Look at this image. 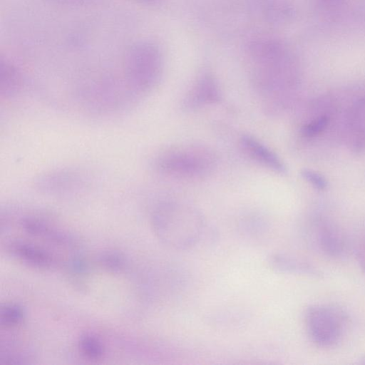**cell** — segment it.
I'll return each instance as SVG.
<instances>
[{
	"instance_id": "cell-1",
	"label": "cell",
	"mask_w": 365,
	"mask_h": 365,
	"mask_svg": "<svg viewBox=\"0 0 365 365\" xmlns=\"http://www.w3.org/2000/svg\"><path fill=\"white\" fill-rule=\"evenodd\" d=\"M153 220L158 238L175 250L194 247L205 230V221L197 210L175 202L160 205L155 210Z\"/></svg>"
},
{
	"instance_id": "cell-2",
	"label": "cell",
	"mask_w": 365,
	"mask_h": 365,
	"mask_svg": "<svg viewBox=\"0 0 365 365\" xmlns=\"http://www.w3.org/2000/svg\"><path fill=\"white\" fill-rule=\"evenodd\" d=\"M163 65L159 48L148 41L133 43L124 56V73L128 83L141 92L153 88L158 82Z\"/></svg>"
},
{
	"instance_id": "cell-3",
	"label": "cell",
	"mask_w": 365,
	"mask_h": 365,
	"mask_svg": "<svg viewBox=\"0 0 365 365\" xmlns=\"http://www.w3.org/2000/svg\"><path fill=\"white\" fill-rule=\"evenodd\" d=\"M305 326L310 339L316 345L331 347L342 338L349 322L347 312L333 304H314L305 312Z\"/></svg>"
},
{
	"instance_id": "cell-4",
	"label": "cell",
	"mask_w": 365,
	"mask_h": 365,
	"mask_svg": "<svg viewBox=\"0 0 365 365\" xmlns=\"http://www.w3.org/2000/svg\"><path fill=\"white\" fill-rule=\"evenodd\" d=\"M213 153L200 146L175 148L160 155L156 167L162 173L182 178H198L208 174L215 167Z\"/></svg>"
},
{
	"instance_id": "cell-5",
	"label": "cell",
	"mask_w": 365,
	"mask_h": 365,
	"mask_svg": "<svg viewBox=\"0 0 365 365\" xmlns=\"http://www.w3.org/2000/svg\"><path fill=\"white\" fill-rule=\"evenodd\" d=\"M312 241L319 251L329 257H341L346 250V241L341 232L334 225L319 222L309 231Z\"/></svg>"
},
{
	"instance_id": "cell-6",
	"label": "cell",
	"mask_w": 365,
	"mask_h": 365,
	"mask_svg": "<svg viewBox=\"0 0 365 365\" xmlns=\"http://www.w3.org/2000/svg\"><path fill=\"white\" fill-rule=\"evenodd\" d=\"M218 85L210 74H204L192 87L184 100V106L195 109L214 103L220 99Z\"/></svg>"
},
{
	"instance_id": "cell-7",
	"label": "cell",
	"mask_w": 365,
	"mask_h": 365,
	"mask_svg": "<svg viewBox=\"0 0 365 365\" xmlns=\"http://www.w3.org/2000/svg\"><path fill=\"white\" fill-rule=\"evenodd\" d=\"M240 143L243 150L255 161L279 173L285 171V167L278 156L255 138L244 135Z\"/></svg>"
},
{
	"instance_id": "cell-8",
	"label": "cell",
	"mask_w": 365,
	"mask_h": 365,
	"mask_svg": "<svg viewBox=\"0 0 365 365\" xmlns=\"http://www.w3.org/2000/svg\"><path fill=\"white\" fill-rule=\"evenodd\" d=\"M270 267L280 272L322 278L323 272L314 265L288 255L274 253L269 257Z\"/></svg>"
},
{
	"instance_id": "cell-9",
	"label": "cell",
	"mask_w": 365,
	"mask_h": 365,
	"mask_svg": "<svg viewBox=\"0 0 365 365\" xmlns=\"http://www.w3.org/2000/svg\"><path fill=\"white\" fill-rule=\"evenodd\" d=\"M11 255L24 262L38 268H50L53 260L46 251L21 241L11 242L8 246Z\"/></svg>"
},
{
	"instance_id": "cell-10",
	"label": "cell",
	"mask_w": 365,
	"mask_h": 365,
	"mask_svg": "<svg viewBox=\"0 0 365 365\" xmlns=\"http://www.w3.org/2000/svg\"><path fill=\"white\" fill-rule=\"evenodd\" d=\"M20 76L16 68L8 61H1V93L6 96L17 92L20 86Z\"/></svg>"
},
{
	"instance_id": "cell-11",
	"label": "cell",
	"mask_w": 365,
	"mask_h": 365,
	"mask_svg": "<svg viewBox=\"0 0 365 365\" xmlns=\"http://www.w3.org/2000/svg\"><path fill=\"white\" fill-rule=\"evenodd\" d=\"M79 180H81L80 178L74 173H56L53 175L50 174L41 179V187L50 189L55 188L56 190L63 188V190H65L66 188H71L73 185L76 187Z\"/></svg>"
},
{
	"instance_id": "cell-12",
	"label": "cell",
	"mask_w": 365,
	"mask_h": 365,
	"mask_svg": "<svg viewBox=\"0 0 365 365\" xmlns=\"http://www.w3.org/2000/svg\"><path fill=\"white\" fill-rule=\"evenodd\" d=\"M80 352L89 359H99L104 354V348L101 341L95 336L85 335L78 343Z\"/></svg>"
},
{
	"instance_id": "cell-13",
	"label": "cell",
	"mask_w": 365,
	"mask_h": 365,
	"mask_svg": "<svg viewBox=\"0 0 365 365\" xmlns=\"http://www.w3.org/2000/svg\"><path fill=\"white\" fill-rule=\"evenodd\" d=\"M24 311L16 304H7L1 309V324L6 327L16 326L24 318Z\"/></svg>"
},
{
	"instance_id": "cell-14",
	"label": "cell",
	"mask_w": 365,
	"mask_h": 365,
	"mask_svg": "<svg viewBox=\"0 0 365 365\" xmlns=\"http://www.w3.org/2000/svg\"><path fill=\"white\" fill-rule=\"evenodd\" d=\"M327 123V117H321L304 125L302 128V133L306 136H313L323 130Z\"/></svg>"
},
{
	"instance_id": "cell-15",
	"label": "cell",
	"mask_w": 365,
	"mask_h": 365,
	"mask_svg": "<svg viewBox=\"0 0 365 365\" xmlns=\"http://www.w3.org/2000/svg\"><path fill=\"white\" fill-rule=\"evenodd\" d=\"M101 262L104 267L113 271L119 270L123 267V260L118 255L108 254L101 257Z\"/></svg>"
},
{
	"instance_id": "cell-16",
	"label": "cell",
	"mask_w": 365,
	"mask_h": 365,
	"mask_svg": "<svg viewBox=\"0 0 365 365\" xmlns=\"http://www.w3.org/2000/svg\"><path fill=\"white\" fill-rule=\"evenodd\" d=\"M303 177L319 190H324L327 182L320 175L311 170H304L302 173Z\"/></svg>"
},
{
	"instance_id": "cell-17",
	"label": "cell",
	"mask_w": 365,
	"mask_h": 365,
	"mask_svg": "<svg viewBox=\"0 0 365 365\" xmlns=\"http://www.w3.org/2000/svg\"><path fill=\"white\" fill-rule=\"evenodd\" d=\"M355 255L361 269L365 274V231L361 246L356 250Z\"/></svg>"
},
{
	"instance_id": "cell-18",
	"label": "cell",
	"mask_w": 365,
	"mask_h": 365,
	"mask_svg": "<svg viewBox=\"0 0 365 365\" xmlns=\"http://www.w3.org/2000/svg\"><path fill=\"white\" fill-rule=\"evenodd\" d=\"M339 1H341V0H323V1H325V4H331L338 3Z\"/></svg>"
},
{
	"instance_id": "cell-19",
	"label": "cell",
	"mask_w": 365,
	"mask_h": 365,
	"mask_svg": "<svg viewBox=\"0 0 365 365\" xmlns=\"http://www.w3.org/2000/svg\"><path fill=\"white\" fill-rule=\"evenodd\" d=\"M133 1H135L141 2V3H149V2L154 1L155 0H133Z\"/></svg>"
},
{
	"instance_id": "cell-20",
	"label": "cell",
	"mask_w": 365,
	"mask_h": 365,
	"mask_svg": "<svg viewBox=\"0 0 365 365\" xmlns=\"http://www.w3.org/2000/svg\"><path fill=\"white\" fill-rule=\"evenodd\" d=\"M360 364H365V355L360 358L359 361Z\"/></svg>"
}]
</instances>
